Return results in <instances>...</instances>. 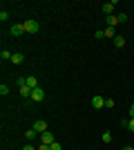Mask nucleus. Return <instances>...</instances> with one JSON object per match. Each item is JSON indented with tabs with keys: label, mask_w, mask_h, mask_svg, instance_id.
Segmentation results:
<instances>
[{
	"label": "nucleus",
	"mask_w": 134,
	"mask_h": 150,
	"mask_svg": "<svg viewBox=\"0 0 134 150\" xmlns=\"http://www.w3.org/2000/svg\"><path fill=\"white\" fill-rule=\"evenodd\" d=\"M103 144H112V132H103Z\"/></svg>",
	"instance_id": "16"
},
{
	"label": "nucleus",
	"mask_w": 134,
	"mask_h": 150,
	"mask_svg": "<svg viewBox=\"0 0 134 150\" xmlns=\"http://www.w3.org/2000/svg\"><path fill=\"white\" fill-rule=\"evenodd\" d=\"M105 25L116 29V25H119V16H114V13H112V16H107V18H105Z\"/></svg>",
	"instance_id": "7"
},
{
	"label": "nucleus",
	"mask_w": 134,
	"mask_h": 150,
	"mask_svg": "<svg viewBox=\"0 0 134 150\" xmlns=\"http://www.w3.org/2000/svg\"><path fill=\"white\" fill-rule=\"evenodd\" d=\"M123 125L128 128L130 132H134V119H130V121H123Z\"/></svg>",
	"instance_id": "17"
},
{
	"label": "nucleus",
	"mask_w": 134,
	"mask_h": 150,
	"mask_svg": "<svg viewBox=\"0 0 134 150\" xmlns=\"http://www.w3.org/2000/svg\"><path fill=\"white\" fill-rule=\"evenodd\" d=\"M114 7H116V2H105V5H103L105 16H112V13H114Z\"/></svg>",
	"instance_id": "9"
},
{
	"label": "nucleus",
	"mask_w": 134,
	"mask_h": 150,
	"mask_svg": "<svg viewBox=\"0 0 134 150\" xmlns=\"http://www.w3.org/2000/svg\"><path fill=\"white\" fill-rule=\"evenodd\" d=\"M105 38H112V40L116 38V29L114 27H105Z\"/></svg>",
	"instance_id": "11"
},
{
	"label": "nucleus",
	"mask_w": 134,
	"mask_h": 150,
	"mask_svg": "<svg viewBox=\"0 0 134 150\" xmlns=\"http://www.w3.org/2000/svg\"><path fill=\"white\" fill-rule=\"evenodd\" d=\"M22 61H25V56H22V54H13V56H11V63H16V65H20Z\"/></svg>",
	"instance_id": "15"
},
{
	"label": "nucleus",
	"mask_w": 134,
	"mask_h": 150,
	"mask_svg": "<svg viewBox=\"0 0 134 150\" xmlns=\"http://www.w3.org/2000/svg\"><path fill=\"white\" fill-rule=\"evenodd\" d=\"M38 150H51V148H49V146H45V144H40V148H38Z\"/></svg>",
	"instance_id": "25"
},
{
	"label": "nucleus",
	"mask_w": 134,
	"mask_h": 150,
	"mask_svg": "<svg viewBox=\"0 0 134 150\" xmlns=\"http://www.w3.org/2000/svg\"><path fill=\"white\" fill-rule=\"evenodd\" d=\"M27 85H29V88H38V79H36V76H27Z\"/></svg>",
	"instance_id": "12"
},
{
	"label": "nucleus",
	"mask_w": 134,
	"mask_h": 150,
	"mask_svg": "<svg viewBox=\"0 0 134 150\" xmlns=\"http://www.w3.org/2000/svg\"><path fill=\"white\" fill-rule=\"evenodd\" d=\"M43 99H45V90H43V88H34V92H32V101L40 103Z\"/></svg>",
	"instance_id": "2"
},
{
	"label": "nucleus",
	"mask_w": 134,
	"mask_h": 150,
	"mask_svg": "<svg viewBox=\"0 0 134 150\" xmlns=\"http://www.w3.org/2000/svg\"><path fill=\"white\" fill-rule=\"evenodd\" d=\"M0 94H2V96H7V94H9V88H7L5 83H2V85H0Z\"/></svg>",
	"instance_id": "19"
},
{
	"label": "nucleus",
	"mask_w": 134,
	"mask_h": 150,
	"mask_svg": "<svg viewBox=\"0 0 134 150\" xmlns=\"http://www.w3.org/2000/svg\"><path fill=\"white\" fill-rule=\"evenodd\" d=\"M123 150H134V148H132V146H125V148H123Z\"/></svg>",
	"instance_id": "26"
},
{
	"label": "nucleus",
	"mask_w": 134,
	"mask_h": 150,
	"mask_svg": "<svg viewBox=\"0 0 134 150\" xmlns=\"http://www.w3.org/2000/svg\"><path fill=\"white\" fill-rule=\"evenodd\" d=\"M22 25H25V31H27V34H38V31H40V25H38V20H34V18L25 20Z\"/></svg>",
	"instance_id": "1"
},
{
	"label": "nucleus",
	"mask_w": 134,
	"mask_h": 150,
	"mask_svg": "<svg viewBox=\"0 0 134 150\" xmlns=\"http://www.w3.org/2000/svg\"><path fill=\"white\" fill-rule=\"evenodd\" d=\"M36 134H38V132L34 130V128H29V130H25V139H29V141H32V139L36 137Z\"/></svg>",
	"instance_id": "14"
},
{
	"label": "nucleus",
	"mask_w": 134,
	"mask_h": 150,
	"mask_svg": "<svg viewBox=\"0 0 134 150\" xmlns=\"http://www.w3.org/2000/svg\"><path fill=\"white\" fill-rule=\"evenodd\" d=\"M49 148H51V150H63V148H60V144H58V141H54V144H51Z\"/></svg>",
	"instance_id": "22"
},
{
	"label": "nucleus",
	"mask_w": 134,
	"mask_h": 150,
	"mask_svg": "<svg viewBox=\"0 0 134 150\" xmlns=\"http://www.w3.org/2000/svg\"><path fill=\"white\" fill-rule=\"evenodd\" d=\"M130 119H134V103H132V108H130Z\"/></svg>",
	"instance_id": "24"
},
{
	"label": "nucleus",
	"mask_w": 134,
	"mask_h": 150,
	"mask_svg": "<svg viewBox=\"0 0 134 150\" xmlns=\"http://www.w3.org/2000/svg\"><path fill=\"white\" fill-rule=\"evenodd\" d=\"M32 92H34V90L29 88L27 83H25V85H20V96H27V99H32Z\"/></svg>",
	"instance_id": "8"
},
{
	"label": "nucleus",
	"mask_w": 134,
	"mask_h": 150,
	"mask_svg": "<svg viewBox=\"0 0 134 150\" xmlns=\"http://www.w3.org/2000/svg\"><path fill=\"white\" fill-rule=\"evenodd\" d=\"M105 108H109V110H112V108H114V101H112V99H105Z\"/></svg>",
	"instance_id": "21"
},
{
	"label": "nucleus",
	"mask_w": 134,
	"mask_h": 150,
	"mask_svg": "<svg viewBox=\"0 0 134 150\" xmlns=\"http://www.w3.org/2000/svg\"><path fill=\"white\" fill-rule=\"evenodd\" d=\"M112 43H114V47H119V50H121V47H125V38H123V36H116Z\"/></svg>",
	"instance_id": "10"
},
{
	"label": "nucleus",
	"mask_w": 134,
	"mask_h": 150,
	"mask_svg": "<svg viewBox=\"0 0 134 150\" xmlns=\"http://www.w3.org/2000/svg\"><path fill=\"white\" fill-rule=\"evenodd\" d=\"M40 144L51 146V144H54V134H51V132H43V134H40Z\"/></svg>",
	"instance_id": "5"
},
{
	"label": "nucleus",
	"mask_w": 134,
	"mask_h": 150,
	"mask_svg": "<svg viewBox=\"0 0 134 150\" xmlns=\"http://www.w3.org/2000/svg\"><path fill=\"white\" fill-rule=\"evenodd\" d=\"M22 150H38V148H34L32 144H25V146H22Z\"/></svg>",
	"instance_id": "23"
},
{
	"label": "nucleus",
	"mask_w": 134,
	"mask_h": 150,
	"mask_svg": "<svg viewBox=\"0 0 134 150\" xmlns=\"http://www.w3.org/2000/svg\"><path fill=\"white\" fill-rule=\"evenodd\" d=\"M32 128H34V130H36V132H40V134H43V132H47V121L38 119V121H36V123L32 125Z\"/></svg>",
	"instance_id": "4"
},
{
	"label": "nucleus",
	"mask_w": 134,
	"mask_h": 150,
	"mask_svg": "<svg viewBox=\"0 0 134 150\" xmlns=\"http://www.w3.org/2000/svg\"><path fill=\"white\" fill-rule=\"evenodd\" d=\"M11 36H22V34H27L25 31V25H22V23H20V25H11Z\"/></svg>",
	"instance_id": "3"
},
{
	"label": "nucleus",
	"mask_w": 134,
	"mask_h": 150,
	"mask_svg": "<svg viewBox=\"0 0 134 150\" xmlns=\"http://www.w3.org/2000/svg\"><path fill=\"white\" fill-rule=\"evenodd\" d=\"M92 108H94V110L105 108V99H103V96H94V99H92Z\"/></svg>",
	"instance_id": "6"
},
{
	"label": "nucleus",
	"mask_w": 134,
	"mask_h": 150,
	"mask_svg": "<svg viewBox=\"0 0 134 150\" xmlns=\"http://www.w3.org/2000/svg\"><path fill=\"white\" fill-rule=\"evenodd\" d=\"M96 38H98V40H101V38H105V29H96V34H94Z\"/></svg>",
	"instance_id": "18"
},
{
	"label": "nucleus",
	"mask_w": 134,
	"mask_h": 150,
	"mask_svg": "<svg viewBox=\"0 0 134 150\" xmlns=\"http://www.w3.org/2000/svg\"><path fill=\"white\" fill-rule=\"evenodd\" d=\"M11 56H13V54L9 50H2V52H0V58H2V61H11Z\"/></svg>",
	"instance_id": "13"
},
{
	"label": "nucleus",
	"mask_w": 134,
	"mask_h": 150,
	"mask_svg": "<svg viewBox=\"0 0 134 150\" xmlns=\"http://www.w3.org/2000/svg\"><path fill=\"white\" fill-rule=\"evenodd\" d=\"M0 20H2V23H5V20H9V13H7V11H0Z\"/></svg>",
	"instance_id": "20"
}]
</instances>
